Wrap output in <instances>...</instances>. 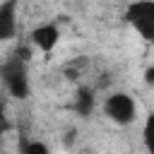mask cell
<instances>
[{"label":"cell","instance_id":"1","mask_svg":"<svg viewBox=\"0 0 154 154\" xmlns=\"http://www.w3.org/2000/svg\"><path fill=\"white\" fill-rule=\"evenodd\" d=\"M0 79L7 89V94L12 99H29L31 94V82H29V67L24 60L19 58H7L2 65H0Z\"/></svg>","mask_w":154,"mask_h":154},{"label":"cell","instance_id":"2","mask_svg":"<svg viewBox=\"0 0 154 154\" xmlns=\"http://www.w3.org/2000/svg\"><path fill=\"white\" fill-rule=\"evenodd\" d=\"M103 116L116 125H130L137 118V103L128 91H113L103 101Z\"/></svg>","mask_w":154,"mask_h":154},{"label":"cell","instance_id":"3","mask_svg":"<svg viewBox=\"0 0 154 154\" xmlns=\"http://www.w3.org/2000/svg\"><path fill=\"white\" fill-rule=\"evenodd\" d=\"M128 24L135 26V31L144 41H154V2H132L125 10Z\"/></svg>","mask_w":154,"mask_h":154},{"label":"cell","instance_id":"4","mask_svg":"<svg viewBox=\"0 0 154 154\" xmlns=\"http://www.w3.org/2000/svg\"><path fill=\"white\" fill-rule=\"evenodd\" d=\"M29 41H31V46H34L36 51L51 53V51L60 43V26H58L55 22H43V24H38V26L31 29Z\"/></svg>","mask_w":154,"mask_h":154},{"label":"cell","instance_id":"5","mask_svg":"<svg viewBox=\"0 0 154 154\" xmlns=\"http://www.w3.org/2000/svg\"><path fill=\"white\" fill-rule=\"evenodd\" d=\"M17 12H19L17 0L0 2V43L12 41L17 36Z\"/></svg>","mask_w":154,"mask_h":154},{"label":"cell","instance_id":"6","mask_svg":"<svg viewBox=\"0 0 154 154\" xmlns=\"http://www.w3.org/2000/svg\"><path fill=\"white\" fill-rule=\"evenodd\" d=\"M94 108H96V96H94V91H91L89 87H79L77 94H75V111H77V116L89 118V116L94 113Z\"/></svg>","mask_w":154,"mask_h":154},{"label":"cell","instance_id":"7","mask_svg":"<svg viewBox=\"0 0 154 154\" xmlns=\"http://www.w3.org/2000/svg\"><path fill=\"white\" fill-rule=\"evenodd\" d=\"M19 154H51V147L41 140H19Z\"/></svg>","mask_w":154,"mask_h":154},{"label":"cell","instance_id":"8","mask_svg":"<svg viewBox=\"0 0 154 154\" xmlns=\"http://www.w3.org/2000/svg\"><path fill=\"white\" fill-rule=\"evenodd\" d=\"M7 130H10V118H7V108H5V103L0 101V142H2V137H5Z\"/></svg>","mask_w":154,"mask_h":154},{"label":"cell","instance_id":"9","mask_svg":"<svg viewBox=\"0 0 154 154\" xmlns=\"http://www.w3.org/2000/svg\"><path fill=\"white\" fill-rule=\"evenodd\" d=\"M144 82H147V84L154 82V67H147V70H144Z\"/></svg>","mask_w":154,"mask_h":154}]
</instances>
